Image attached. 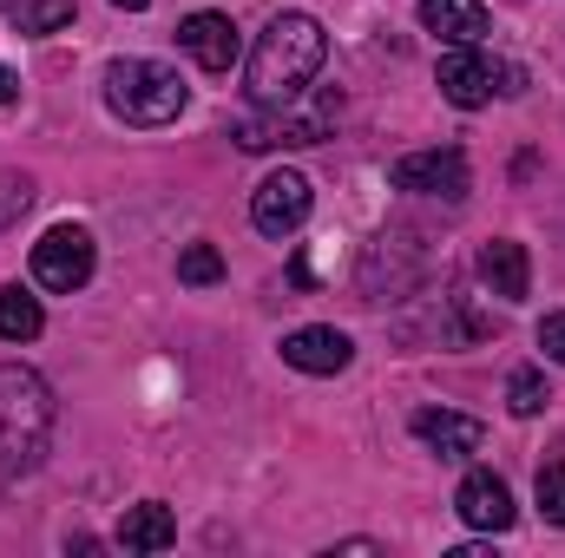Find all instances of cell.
Returning a JSON list of instances; mask_svg holds the SVG:
<instances>
[{
  "mask_svg": "<svg viewBox=\"0 0 565 558\" xmlns=\"http://www.w3.org/2000/svg\"><path fill=\"white\" fill-rule=\"evenodd\" d=\"M322 53H329V33L316 13H277L257 46H250V73H244V93L257 112L270 106H296L309 93V79L322 73Z\"/></svg>",
  "mask_w": 565,
  "mask_h": 558,
  "instance_id": "cell-1",
  "label": "cell"
},
{
  "mask_svg": "<svg viewBox=\"0 0 565 558\" xmlns=\"http://www.w3.org/2000/svg\"><path fill=\"white\" fill-rule=\"evenodd\" d=\"M53 420H60V408H53L46 375L7 362L0 368V480L40 473V460L53 447Z\"/></svg>",
  "mask_w": 565,
  "mask_h": 558,
  "instance_id": "cell-2",
  "label": "cell"
},
{
  "mask_svg": "<svg viewBox=\"0 0 565 558\" xmlns=\"http://www.w3.org/2000/svg\"><path fill=\"white\" fill-rule=\"evenodd\" d=\"M184 79L171 73V66H158V60H113L106 66V106H113V119H126V126H171L178 112H184Z\"/></svg>",
  "mask_w": 565,
  "mask_h": 558,
  "instance_id": "cell-3",
  "label": "cell"
},
{
  "mask_svg": "<svg viewBox=\"0 0 565 558\" xmlns=\"http://www.w3.org/2000/svg\"><path fill=\"white\" fill-rule=\"evenodd\" d=\"M434 79H440V99L460 106V112H480V106H493L500 93H520V86H526L520 66H500V60H487L480 46H454Z\"/></svg>",
  "mask_w": 565,
  "mask_h": 558,
  "instance_id": "cell-4",
  "label": "cell"
},
{
  "mask_svg": "<svg viewBox=\"0 0 565 558\" xmlns=\"http://www.w3.org/2000/svg\"><path fill=\"white\" fill-rule=\"evenodd\" d=\"M335 126V99H316L309 112H289V106H270L264 119H237L231 139L237 151H302V144H322Z\"/></svg>",
  "mask_w": 565,
  "mask_h": 558,
  "instance_id": "cell-5",
  "label": "cell"
},
{
  "mask_svg": "<svg viewBox=\"0 0 565 558\" xmlns=\"http://www.w3.org/2000/svg\"><path fill=\"white\" fill-rule=\"evenodd\" d=\"M93 264H99V250H93V237H86L79 224H53V230L33 244V282L53 289V296L86 289V282H93Z\"/></svg>",
  "mask_w": 565,
  "mask_h": 558,
  "instance_id": "cell-6",
  "label": "cell"
},
{
  "mask_svg": "<svg viewBox=\"0 0 565 558\" xmlns=\"http://www.w3.org/2000/svg\"><path fill=\"white\" fill-rule=\"evenodd\" d=\"M388 184H395V191H415V197H447V204H460L467 184H473V171H467V151H460V144H434V151L395 158Z\"/></svg>",
  "mask_w": 565,
  "mask_h": 558,
  "instance_id": "cell-7",
  "label": "cell"
},
{
  "mask_svg": "<svg viewBox=\"0 0 565 558\" xmlns=\"http://www.w3.org/2000/svg\"><path fill=\"white\" fill-rule=\"evenodd\" d=\"M309 204H316V191H309L302 171H270V178L250 191V224H257L264 237H289V230H302Z\"/></svg>",
  "mask_w": 565,
  "mask_h": 558,
  "instance_id": "cell-8",
  "label": "cell"
},
{
  "mask_svg": "<svg viewBox=\"0 0 565 558\" xmlns=\"http://www.w3.org/2000/svg\"><path fill=\"white\" fill-rule=\"evenodd\" d=\"M454 513H460L473 533H507V526L520 519L513 486H507L500 473H467V480H460V493H454Z\"/></svg>",
  "mask_w": 565,
  "mask_h": 558,
  "instance_id": "cell-9",
  "label": "cell"
},
{
  "mask_svg": "<svg viewBox=\"0 0 565 558\" xmlns=\"http://www.w3.org/2000/svg\"><path fill=\"white\" fill-rule=\"evenodd\" d=\"M178 46H184L204 73H231V66H237V53H244V40H237L231 13H191V20L178 26Z\"/></svg>",
  "mask_w": 565,
  "mask_h": 558,
  "instance_id": "cell-10",
  "label": "cell"
},
{
  "mask_svg": "<svg viewBox=\"0 0 565 558\" xmlns=\"http://www.w3.org/2000/svg\"><path fill=\"white\" fill-rule=\"evenodd\" d=\"M282 362L296 375H342L355 362V342L342 329H296V335H282Z\"/></svg>",
  "mask_w": 565,
  "mask_h": 558,
  "instance_id": "cell-11",
  "label": "cell"
},
{
  "mask_svg": "<svg viewBox=\"0 0 565 558\" xmlns=\"http://www.w3.org/2000/svg\"><path fill=\"white\" fill-rule=\"evenodd\" d=\"M480 282L500 296V302H526V289H533V264H526V244H513V237H493V244H480Z\"/></svg>",
  "mask_w": 565,
  "mask_h": 558,
  "instance_id": "cell-12",
  "label": "cell"
},
{
  "mask_svg": "<svg viewBox=\"0 0 565 558\" xmlns=\"http://www.w3.org/2000/svg\"><path fill=\"white\" fill-rule=\"evenodd\" d=\"M415 433H422L440 460H467V453H480V440H487V427L473 415H447V408H422V415H415Z\"/></svg>",
  "mask_w": 565,
  "mask_h": 558,
  "instance_id": "cell-13",
  "label": "cell"
},
{
  "mask_svg": "<svg viewBox=\"0 0 565 558\" xmlns=\"http://www.w3.org/2000/svg\"><path fill=\"white\" fill-rule=\"evenodd\" d=\"M422 26L454 40V46H480L487 33V0H422Z\"/></svg>",
  "mask_w": 565,
  "mask_h": 558,
  "instance_id": "cell-14",
  "label": "cell"
},
{
  "mask_svg": "<svg viewBox=\"0 0 565 558\" xmlns=\"http://www.w3.org/2000/svg\"><path fill=\"white\" fill-rule=\"evenodd\" d=\"M171 539H178V519H171L164 500H145V506H132V513L119 519V546H126V552H164Z\"/></svg>",
  "mask_w": 565,
  "mask_h": 558,
  "instance_id": "cell-15",
  "label": "cell"
},
{
  "mask_svg": "<svg viewBox=\"0 0 565 558\" xmlns=\"http://www.w3.org/2000/svg\"><path fill=\"white\" fill-rule=\"evenodd\" d=\"M46 329V309L13 282V289H0V342H33Z\"/></svg>",
  "mask_w": 565,
  "mask_h": 558,
  "instance_id": "cell-16",
  "label": "cell"
},
{
  "mask_svg": "<svg viewBox=\"0 0 565 558\" xmlns=\"http://www.w3.org/2000/svg\"><path fill=\"white\" fill-rule=\"evenodd\" d=\"M7 20H13V33H60V26H73V0H13L7 7Z\"/></svg>",
  "mask_w": 565,
  "mask_h": 558,
  "instance_id": "cell-17",
  "label": "cell"
},
{
  "mask_svg": "<svg viewBox=\"0 0 565 558\" xmlns=\"http://www.w3.org/2000/svg\"><path fill=\"white\" fill-rule=\"evenodd\" d=\"M546 401H553V388H546V375L540 368H513V382H507V408L520 420L546 415Z\"/></svg>",
  "mask_w": 565,
  "mask_h": 558,
  "instance_id": "cell-18",
  "label": "cell"
},
{
  "mask_svg": "<svg viewBox=\"0 0 565 558\" xmlns=\"http://www.w3.org/2000/svg\"><path fill=\"white\" fill-rule=\"evenodd\" d=\"M178 282H191V289H211V282H224V257H217L211 244H191V250L178 257Z\"/></svg>",
  "mask_w": 565,
  "mask_h": 558,
  "instance_id": "cell-19",
  "label": "cell"
},
{
  "mask_svg": "<svg viewBox=\"0 0 565 558\" xmlns=\"http://www.w3.org/2000/svg\"><path fill=\"white\" fill-rule=\"evenodd\" d=\"M540 513L553 526H565V460H546L540 466Z\"/></svg>",
  "mask_w": 565,
  "mask_h": 558,
  "instance_id": "cell-20",
  "label": "cell"
},
{
  "mask_svg": "<svg viewBox=\"0 0 565 558\" xmlns=\"http://www.w3.org/2000/svg\"><path fill=\"white\" fill-rule=\"evenodd\" d=\"M33 204V184L20 178V171H0V230L7 224H20V211Z\"/></svg>",
  "mask_w": 565,
  "mask_h": 558,
  "instance_id": "cell-21",
  "label": "cell"
},
{
  "mask_svg": "<svg viewBox=\"0 0 565 558\" xmlns=\"http://www.w3.org/2000/svg\"><path fill=\"white\" fill-rule=\"evenodd\" d=\"M540 348H546V355L565 368V309H553V315L540 322Z\"/></svg>",
  "mask_w": 565,
  "mask_h": 558,
  "instance_id": "cell-22",
  "label": "cell"
},
{
  "mask_svg": "<svg viewBox=\"0 0 565 558\" xmlns=\"http://www.w3.org/2000/svg\"><path fill=\"white\" fill-rule=\"evenodd\" d=\"M13 99H20V79H13V73L0 66V106H13Z\"/></svg>",
  "mask_w": 565,
  "mask_h": 558,
  "instance_id": "cell-23",
  "label": "cell"
},
{
  "mask_svg": "<svg viewBox=\"0 0 565 558\" xmlns=\"http://www.w3.org/2000/svg\"><path fill=\"white\" fill-rule=\"evenodd\" d=\"M113 7H126V13H145V7H151V0H113Z\"/></svg>",
  "mask_w": 565,
  "mask_h": 558,
  "instance_id": "cell-24",
  "label": "cell"
},
{
  "mask_svg": "<svg viewBox=\"0 0 565 558\" xmlns=\"http://www.w3.org/2000/svg\"><path fill=\"white\" fill-rule=\"evenodd\" d=\"M0 7H13V0H0Z\"/></svg>",
  "mask_w": 565,
  "mask_h": 558,
  "instance_id": "cell-25",
  "label": "cell"
}]
</instances>
